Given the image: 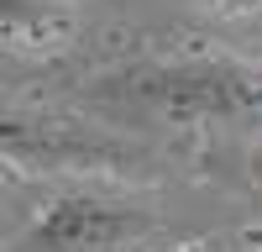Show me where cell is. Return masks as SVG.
I'll return each instance as SVG.
<instances>
[{"label":"cell","instance_id":"obj_1","mask_svg":"<svg viewBox=\"0 0 262 252\" xmlns=\"http://www.w3.org/2000/svg\"><path fill=\"white\" fill-rule=\"evenodd\" d=\"M95 105L116 116H142L158 126L200 132V126H252L262 121V63L242 58H163L100 74Z\"/></svg>","mask_w":262,"mask_h":252},{"label":"cell","instance_id":"obj_2","mask_svg":"<svg viewBox=\"0 0 262 252\" xmlns=\"http://www.w3.org/2000/svg\"><path fill=\"white\" fill-rule=\"evenodd\" d=\"M158 237H163L158 210L95 195V189H74L42 205L32 226L11 242V252H152Z\"/></svg>","mask_w":262,"mask_h":252},{"label":"cell","instance_id":"obj_3","mask_svg":"<svg viewBox=\"0 0 262 252\" xmlns=\"http://www.w3.org/2000/svg\"><path fill=\"white\" fill-rule=\"evenodd\" d=\"M79 37L74 0H0V48L21 63H48Z\"/></svg>","mask_w":262,"mask_h":252},{"label":"cell","instance_id":"obj_4","mask_svg":"<svg viewBox=\"0 0 262 252\" xmlns=\"http://www.w3.org/2000/svg\"><path fill=\"white\" fill-rule=\"evenodd\" d=\"M200 6H210V11H257L262 0H200Z\"/></svg>","mask_w":262,"mask_h":252},{"label":"cell","instance_id":"obj_5","mask_svg":"<svg viewBox=\"0 0 262 252\" xmlns=\"http://www.w3.org/2000/svg\"><path fill=\"white\" fill-rule=\"evenodd\" d=\"M152 252H215V242H173V247H152Z\"/></svg>","mask_w":262,"mask_h":252}]
</instances>
